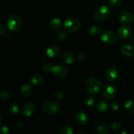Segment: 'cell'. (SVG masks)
<instances>
[{"instance_id": "5", "label": "cell", "mask_w": 134, "mask_h": 134, "mask_svg": "<svg viewBox=\"0 0 134 134\" xmlns=\"http://www.w3.org/2000/svg\"><path fill=\"white\" fill-rule=\"evenodd\" d=\"M7 24L10 30L13 31H18L22 26V21L20 18L15 14H13L8 17Z\"/></svg>"}, {"instance_id": "1", "label": "cell", "mask_w": 134, "mask_h": 134, "mask_svg": "<svg viewBox=\"0 0 134 134\" xmlns=\"http://www.w3.org/2000/svg\"><path fill=\"white\" fill-rule=\"evenodd\" d=\"M86 88L88 92L93 96L97 95L102 88V84L97 79L91 77L87 80L86 82Z\"/></svg>"}, {"instance_id": "27", "label": "cell", "mask_w": 134, "mask_h": 134, "mask_svg": "<svg viewBox=\"0 0 134 134\" xmlns=\"http://www.w3.org/2000/svg\"><path fill=\"white\" fill-rule=\"evenodd\" d=\"M108 4L111 7H118L121 5V0H109Z\"/></svg>"}, {"instance_id": "24", "label": "cell", "mask_w": 134, "mask_h": 134, "mask_svg": "<svg viewBox=\"0 0 134 134\" xmlns=\"http://www.w3.org/2000/svg\"><path fill=\"white\" fill-rule=\"evenodd\" d=\"M73 132H74L73 128L70 126H65L60 131V133L61 134H72Z\"/></svg>"}, {"instance_id": "17", "label": "cell", "mask_w": 134, "mask_h": 134, "mask_svg": "<svg viewBox=\"0 0 134 134\" xmlns=\"http://www.w3.org/2000/svg\"><path fill=\"white\" fill-rule=\"evenodd\" d=\"M120 51L127 57H132L134 56V47L129 44L123 45L120 48Z\"/></svg>"}, {"instance_id": "21", "label": "cell", "mask_w": 134, "mask_h": 134, "mask_svg": "<svg viewBox=\"0 0 134 134\" xmlns=\"http://www.w3.org/2000/svg\"><path fill=\"white\" fill-rule=\"evenodd\" d=\"M124 108L127 113L129 115L134 114V102L132 100H129L126 102L124 105Z\"/></svg>"}, {"instance_id": "38", "label": "cell", "mask_w": 134, "mask_h": 134, "mask_svg": "<svg viewBox=\"0 0 134 134\" xmlns=\"http://www.w3.org/2000/svg\"><path fill=\"white\" fill-rule=\"evenodd\" d=\"M122 133L127 134V132H120V134H122Z\"/></svg>"}, {"instance_id": "29", "label": "cell", "mask_w": 134, "mask_h": 134, "mask_svg": "<svg viewBox=\"0 0 134 134\" xmlns=\"http://www.w3.org/2000/svg\"><path fill=\"white\" fill-rule=\"evenodd\" d=\"M52 69H53V67H52V64H49V63H46V64H43V69L45 72L49 73V72L52 71Z\"/></svg>"}, {"instance_id": "36", "label": "cell", "mask_w": 134, "mask_h": 134, "mask_svg": "<svg viewBox=\"0 0 134 134\" xmlns=\"http://www.w3.org/2000/svg\"><path fill=\"white\" fill-rule=\"evenodd\" d=\"M1 132H2L3 133L7 134V133H9V129H8L7 127H6V126L2 127L1 129Z\"/></svg>"}, {"instance_id": "4", "label": "cell", "mask_w": 134, "mask_h": 134, "mask_svg": "<svg viewBox=\"0 0 134 134\" xmlns=\"http://www.w3.org/2000/svg\"><path fill=\"white\" fill-rule=\"evenodd\" d=\"M64 28L67 31H70V32H73L76 31L80 28L81 26V23L80 21L75 17H69L68 18L65 20L64 24Z\"/></svg>"}, {"instance_id": "22", "label": "cell", "mask_w": 134, "mask_h": 134, "mask_svg": "<svg viewBox=\"0 0 134 134\" xmlns=\"http://www.w3.org/2000/svg\"><path fill=\"white\" fill-rule=\"evenodd\" d=\"M109 131V128L107 124H101L99 125L98 128H96V133L98 134H107L108 133Z\"/></svg>"}, {"instance_id": "13", "label": "cell", "mask_w": 134, "mask_h": 134, "mask_svg": "<svg viewBox=\"0 0 134 134\" xmlns=\"http://www.w3.org/2000/svg\"><path fill=\"white\" fill-rule=\"evenodd\" d=\"M60 48L56 44H51L47 48L46 51V54L48 57L51 58H56L58 55L60 54Z\"/></svg>"}, {"instance_id": "12", "label": "cell", "mask_w": 134, "mask_h": 134, "mask_svg": "<svg viewBox=\"0 0 134 134\" xmlns=\"http://www.w3.org/2000/svg\"><path fill=\"white\" fill-rule=\"evenodd\" d=\"M35 107L34 103H31V102H28V103L24 105L22 108V113L24 116L29 117L33 115V113L35 111Z\"/></svg>"}, {"instance_id": "8", "label": "cell", "mask_w": 134, "mask_h": 134, "mask_svg": "<svg viewBox=\"0 0 134 134\" xmlns=\"http://www.w3.org/2000/svg\"><path fill=\"white\" fill-rule=\"evenodd\" d=\"M117 34L121 39H126L130 37L132 34V30L126 24H123L119 27Z\"/></svg>"}, {"instance_id": "18", "label": "cell", "mask_w": 134, "mask_h": 134, "mask_svg": "<svg viewBox=\"0 0 134 134\" xmlns=\"http://www.w3.org/2000/svg\"><path fill=\"white\" fill-rule=\"evenodd\" d=\"M49 27L53 30H58L62 26V22L60 18H53L50 20Z\"/></svg>"}, {"instance_id": "32", "label": "cell", "mask_w": 134, "mask_h": 134, "mask_svg": "<svg viewBox=\"0 0 134 134\" xmlns=\"http://www.w3.org/2000/svg\"><path fill=\"white\" fill-rule=\"evenodd\" d=\"M94 102H95V100H94V98H88L86 101V105L88 106V107H91L94 104Z\"/></svg>"}, {"instance_id": "35", "label": "cell", "mask_w": 134, "mask_h": 134, "mask_svg": "<svg viewBox=\"0 0 134 134\" xmlns=\"http://www.w3.org/2000/svg\"><path fill=\"white\" fill-rule=\"evenodd\" d=\"M0 33H1V36L3 35L5 33V27L3 24H0Z\"/></svg>"}, {"instance_id": "20", "label": "cell", "mask_w": 134, "mask_h": 134, "mask_svg": "<svg viewBox=\"0 0 134 134\" xmlns=\"http://www.w3.org/2000/svg\"><path fill=\"white\" fill-rule=\"evenodd\" d=\"M44 78L43 76L40 75L39 74H34L32 75L30 77V82L35 86H39L41 85L44 82Z\"/></svg>"}, {"instance_id": "28", "label": "cell", "mask_w": 134, "mask_h": 134, "mask_svg": "<svg viewBox=\"0 0 134 134\" xmlns=\"http://www.w3.org/2000/svg\"><path fill=\"white\" fill-rule=\"evenodd\" d=\"M67 36V33L65 30H60L57 33V38L60 41L64 40Z\"/></svg>"}, {"instance_id": "16", "label": "cell", "mask_w": 134, "mask_h": 134, "mask_svg": "<svg viewBox=\"0 0 134 134\" xmlns=\"http://www.w3.org/2000/svg\"><path fill=\"white\" fill-rule=\"evenodd\" d=\"M33 91H34L33 88L28 84H25L20 88V94L24 98L30 97L33 94Z\"/></svg>"}, {"instance_id": "37", "label": "cell", "mask_w": 134, "mask_h": 134, "mask_svg": "<svg viewBox=\"0 0 134 134\" xmlns=\"http://www.w3.org/2000/svg\"><path fill=\"white\" fill-rule=\"evenodd\" d=\"M15 126L17 128H18V129H21V128L23 127V124L21 122H16Z\"/></svg>"}, {"instance_id": "34", "label": "cell", "mask_w": 134, "mask_h": 134, "mask_svg": "<svg viewBox=\"0 0 134 134\" xmlns=\"http://www.w3.org/2000/svg\"><path fill=\"white\" fill-rule=\"evenodd\" d=\"M78 59L79 61L83 62L86 59V55L85 53H80L78 55Z\"/></svg>"}, {"instance_id": "25", "label": "cell", "mask_w": 134, "mask_h": 134, "mask_svg": "<svg viewBox=\"0 0 134 134\" xmlns=\"http://www.w3.org/2000/svg\"><path fill=\"white\" fill-rule=\"evenodd\" d=\"M0 97L1 99L3 101H7L9 99L10 97V94L8 90H3L0 92Z\"/></svg>"}, {"instance_id": "19", "label": "cell", "mask_w": 134, "mask_h": 134, "mask_svg": "<svg viewBox=\"0 0 134 134\" xmlns=\"http://www.w3.org/2000/svg\"><path fill=\"white\" fill-rule=\"evenodd\" d=\"M109 107V103L105 100H100L98 102L96 105V109L98 112L103 113L106 112Z\"/></svg>"}, {"instance_id": "2", "label": "cell", "mask_w": 134, "mask_h": 134, "mask_svg": "<svg viewBox=\"0 0 134 134\" xmlns=\"http://www.w3.org/2000/svg\"><path fill=\"white\" fill-rule=\"evenodd\" d=\"M111 15V10L105 5H102L96 10L94 13V18L98 22L106 20Z\"/></svg>"}, {"instance_id": "9", "label": "cell", "mask_w": 134, "mask_h": 134, "mask_svg": "<svg viewBox=\"0 0 134 134\" xmlns=\"http://www.w3.org/2000/svg\"><path fill=\"white\" fill-rule=\"evenodd\" d=\"M119 76V72L115 65L110 67L105 72V78L109 82H114L116 81Z\"/></svg>"}, {"instance_id": "3", "label": "cell", "mask_w": 134, "mask_h": 134, "mask_svg": "<svg viewBox=\"0 0 134 134\" xmlns=\"http://www.w3.org/2000/svg\"><path fill=\"white\" fill-rule=\"evenodd\" d=\"M42 110L43 112L48 115H55L58 112L60 109V105L58 103L54 101L46 102L42 105Z\"/></svg>"}, {"instance_id": "26", "label": "cell", "mask_w": 134, "mask_h": 134, "mask_svg": "<svg viewBox=\"0 0 134 134\" xmlns=\"http://www.w3.org/2000/svg\"><path fill=\"white\" fill-rule=\"evenodd\" d=\"M9 112L12 115H16L19 112V109L17 105L12 104L9 107Z\"/></svg>"}, {"instance_id": "23", "label": "cell", "mask_w": 134, "mask_h": 134, "mask_svg": "<svg viewBox=\"0 0 134 134\" xmlns=\"http://www.w3.org/2000/svg\"><path fill=\"white\" fill-rule=\"evenodd\" d=\"M102 31V28L99 26H92L89 29L88 33L92 36H98L101 34Z\"/></svg>"}, {"instance_id": "7", "label": "cell", "mask_w": 134, "mask_h": 134, "mask_svg": "<svg viewBox=\"0 0 134 134\" xmlns=\"http://www.w3.org/2000/svg\"><path fill=\"white\" fill-rule=\"evenodd\" d=\"M116 92H117V90L116 88V86L114 85H107L103 88L102 94L106 99L110 100L115 98L116 95Z\"/></svg>"}, {"instance_id": "6", "label": "cell", "mask_w": 134, "mask_h": 134, "mask_svg": "<svg viewBox=\"0 0 134 134\" xmlns=\"http://www.w3.org/2000/svg\"><path fill=\"white\" fill-rule=\"evenodd\" d=\"M102 40L103 43L108 45H113L118 41L116 34L110 30H105L102 35Z\"/></svg>"}, {"instance_id": "10", "label": "cell", "mask_w": 134, "mask_h": 134, "mask_svg": "<svg viewBox=\"0 0 134 134\" xmlns=\"http://www.w3.org/2000/svg\"><path fill=\"white\" fill-rule=\"evenodd\" d=\"M52 72L54 75L58 78H64L66 77L68 73L67 68L62 65H58L53 67Z\"/></svg>"}, {"instance_id": "14", "label": "cell", "mask_w": 134, "mask_h": 134, "mask_svg": "<svg viewBox=\"0 0 134 134\" xmlns=\"http://www.w3.org/2000/svg\"><path fill=\"white\" fill-rule=\"evenodd\" d=\"M74 120L77 124L83 126L87 124L88 122V118L85 113L79 112L75 114L74 116Z\"/></svg>"}, {"instance_id": "11", "label": "cell", "mask_w": 134, "mask_h": 134, "mask_svg": "<svg viewBox=\"0 0 134 134\" xmlns=\"http://www.w3.org/2000/svg\"><path fill=\"white\" fill-rule=\"evenodd\" d=\"M119 20L122 24H129L133 20V16L130 12H123L119 16Z\"/></svg>"}, {"instance_id": "15", "label": "cell", "mask_w": 134, "mask_h": 134, "mask_svg": "<svg viewBox=\"0 0 134 134\" xmlns=\"http://www.w3.org/2000/svg\"><path fill=\"white\" fill-rule=\"evenodd\" d=\"M62 59L67 64H72L76 61V57L75 54L69 51L64 52L62 55Z\"/></svg>"}, {"instance_id": "31", "label": "cell", "mask_w": 134, "mask_h": 134, "mask_svg": "<svg viewBox=\"0 0 134 134\" xmlns=\"http://www.w3.org/2000/svg\"><path fill=\"white\" fill-rule=\"evenodd\" d=\"M110 107L113 111H117L119 109V104L116 102H112L110 103Z\"/></svg>"}, {"instance_id": "33", "label": "cell", "mask_w": 134, "mask_h": 134, "mask_svg": "<svg viewBox=\"0 0 134 134\" xmlns=\"http://www.w3.org/2000/svg\"><path fill=\"white\" fill-rule=\"evenodd\" d=\"M54 96L55 97H56V98H57L59 100H60V99H62L63 98V93L61 91H60V90L56 91V92H55Z\"/></svg>"}, {"instance_id": "30", "label": "cell", "mask_w": 134, "mask_h": 134, "mask_svg": "<svg viewBox=\"0 0 134 134\" xmlns=\"http://www.w3.org/2000/svg\"><path fill=\"white\" fill-rule=\"evenodd\" d=\"M111 128L113 131H115V132H118V131L120 130L122 128V126L120 124V123L118 122H113L111 125Z\"/></svg>"}]
</instances>
